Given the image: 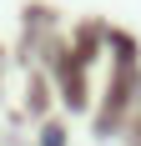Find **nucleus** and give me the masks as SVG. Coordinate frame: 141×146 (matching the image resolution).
I'll return each instance as SVG.
<instances>
[{
    "label": "nucleus",
    "mask_w": 141,
    "mask_h": 146,
    "mask_svg": "<svg viewBox=\"0 0 141 146\" xmlns=\"http://www.w3.org/2000/svg\"><path fill=\"white\" fill-rule=\"evenodd\" d=\"M41 146H66V126H61V121L41 126Z\"/></svg>",
    "instance_id": "f257e3e1"
}]
</instances>
